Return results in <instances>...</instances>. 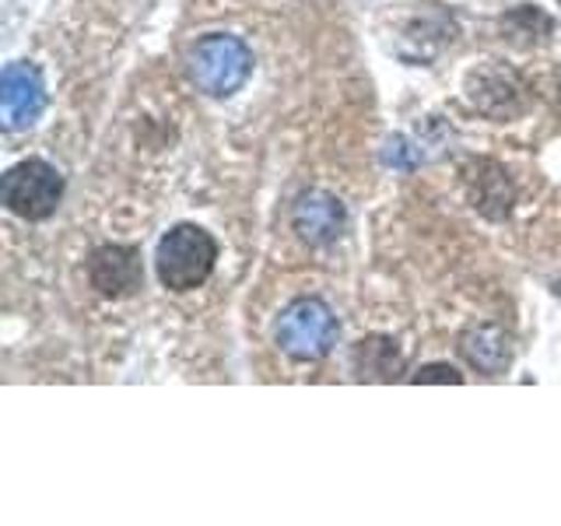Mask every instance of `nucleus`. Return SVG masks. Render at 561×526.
I'll return each mask as SVG.
<instances>
[{
	"label": "nucleus",
	"mask_w": 561,
	"mask_h": 526,
	"mask_svg": "<svg viewBox=\"0 0 561 526\" xmlns=\"http://www.w3.org/2000/svg\"><path fill=\"white\" fill-rule=\"evenodd\" d=\"M337 316L323 298H295L280 312L274 327V341L295 362H320L337 344Z\"/></svg>",
	"instance_id": "3"
},
{
	"label": "nucleus",
	"mask_w": 561,
	"mask_h": 526,
	"mask_svg": "<svg viewBox=\"0 0 561 526\" xmlns=\"http://www.w3.org/2000/svg\"><path fill=\"white\" fill-rule=\"evenodd\" d=\"M467 186H470V201L481 215L505 218L508 210H513L516 193H513V183H508V175L499 162H488V158L473 162L467 172Z\"/></svg>",
	"instance_id": "10"
},
{
	"label": "nucleus",
	"mask_w": 561,
	"mask_h": 526,
	"mask_svg": "<svg viewBox=\"0 0 561 526\" xmlns=\"http://www.w3.org/2000/svg\"><path fill=\"white\" fill-rule=\"evenodd\" d=\"M411 382H463V376L456 373L453 365H425V368H417V373L411 376Z\"/></svg>",
	"instance_id": "12"
},
{
	"label": "nucleus",
	"mask_w": 561,
	"mask_h": 526,
	"mask_svg": "<svg viewBox=\"0 0 561 526\" xmlns=\"http://www.w3.org/2000/svg\"><path fill=\"white\" fill-rule=\"evenodd\" d=\"M558 4H561V0H558Z\"/></svg>",
	"instance_id": "13"
},
{
	"label": "nucleus",
	"mask_w": 561,
	"mask_h": 526,
	"mask_svg": "<svg viewBox=\"0 0 561 526\" xmlns=\"http://www.w3.org/2000/svg\"><path fill=\"white\" fill-rule=\"evenodd\" d=\"M218 263V242L201 225H175L162 236L154 253L158 281L169 291H193L210 277Z\"/></svg>",
	"instance_id": "1"
},
{
	"label": "nucleus",
	"mask_w": 561,
	"mask_h": 526,
	"mask_svg": "<svg viewBox=\"0 0 561 526\" xmlns=\"http://www.w3.org/2000/svg\"><path fill=\"white\" fill-rule=\"evenodd\" d=\"M0 105H4V123L11 130L32 127L46 110V88L39 70L32 64H8L0 78Z\"/></svg>",
	"instance_id": "6"
},
{
	"label": "nucleus",
	"mask_w": 561,
	"mask_h": 526,
	"mask_svg": "<svg viewBox=\"0 0 561 526\" xmlns=\"http://www.w3.org/2000/svg\"><path fill=\"white\" fill-rule=\"evenodd\" d=\"M64 197V175L43 158H25L0 180V201L25 221H46Z\"/></svg>",
	"instance_id": "4"
},
{
	"label": "nucleus",
	"mask_w": 561,
	"mask_h": 526,
	"mask_svg": "<svg viewBox=\"0 0 561 526\" xmlns=\"http://www.w3.org/2000/svg\"><path fill=\"white\" fill-rule=\"evenodd\" d=\"M253 75V49L239 35L210 32L190 49V78L210 99H228L250 81Z\"/></svg>",
	"instance_id": "2"
},
{
	"label": "nucleus",
	"mask_w": 561,
	"mask_h": 526,
	"mask_svg": "<svg viewBox=\"0 0 561 526\" xmlns=\"http://www.w3.org/2000/svg\"><path fill=\"white\" fill-rule=\"evenodd\" d=\"M344 204L327 190H309L291 207V228L295 236L309 245H330L344 232Z\"/></svg>",
	"instance_id": "8"
},
{
	"label": "nucleus",
	"mask_w": 561,
	"mask_h": 526,
	"mask_svg": "<svg viewBox=\"0 0 561 526\" xmlns=\"http://www.w3.org/2000/svg\"><path fill=\"white\" fill-rule=\"evenodd\" d=\"M88 281L105 298H127L145 285V263L137 245H99L88 260Z\"/></svg>",
	"instance_id": "5"
},
{
	"label": "nucleus",
	"mask_w": 561,
	"mask_h": 526,
	"mask_svg": "<svg viewBox=\"0 0 561 526\" xmlns=\"http://www.w3.org/2000/svg\"><path fill=\"white\" fill-rule=\"evenodd\" d=\"M526 88L505 67H481L467 78V95L491 119H513L526 110Z\"/></svg>",
	"instance_id": "7"
},
{
	"label": "nucleus",
	"mask_w": 561,
	"mask_h": 526,
	"mask_svg": "<svg viewBox=\"0 0 561 526\" xmlns=\"http://www.w3.org/2000/svg\"><path fill=\"white\" fill-rule=\"evenodd\" d=\"M351 365H355L358 379L393 382L403 373V355L390 338H365L351 351Z\"/></svg>",
	"instance_id": "11"
},
{
	"label": "nucleus",
	"mask_w": 561,
	"mask_h": 526,
	"mask_svg": "<svg viewBox=\"0 0 561 526\" xmlns=\"http://www.w3.org/2000/svg\"><path fill=\"white\" fill-rule=\"evenodd\" d=\"M460 355L484 376H502L513 365V338L499 323H470L460 333Z\"/></svg>",
	"instance_id": "9"
}]
</instances>
